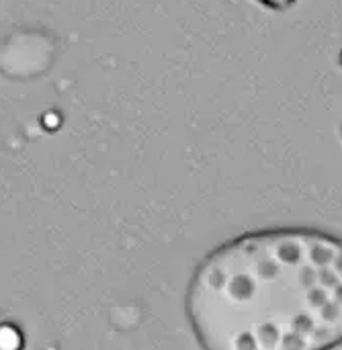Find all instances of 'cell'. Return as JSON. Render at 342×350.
Instances as JSON below:
<instances>
[{
    "label": "cell",
    "instance_id": "6da1fadb",
    "mask_svg": "<svg viewBox=\"0 0 342 350\" xmlns=\"http://www.w3.org/2000/svg\"><path fill=\"white\" fill-rule=\"evenodd\" d=\"M201 350L342 347V238L316 228L236 236L201 258L185 295Z\"/></svg>",
    "mask_w": 342,
    "mask_h": 350
},
{
    "label": "cell",
    "instance_id": "7a4b0ae2",
    "mask_svg": "<svg viewBox=\"0 0 342 350\" xmlns=\"http://www.w3.org/2000/svg\"><path fill=\"white\" fill-rule=\"evenodd\" d=\"M265 6H271V8H285L289 4H293L295 0H261Z\"/></svg>",
    "mask_w": 342,
    "mask_h": 350
}]
</instances>
